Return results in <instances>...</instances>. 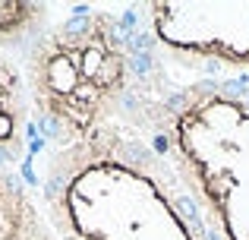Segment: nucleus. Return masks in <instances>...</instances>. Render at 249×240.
Instances as JSON below:
<instances>
[{
  "instance_id": "obj_3",
  "label": "nucleus",
  "mask_w": 249,
  "mask_h": 240,
  "mask_svg": "<svg viewBox=\"0 0 249 240\" xmlns=\"http://www.w3.org/2000/svg\"><path fill=\"white\" fill-rule=\"evenodd\" d=\"M35 136L25 73L0 51V240H60L38 193Z\"/></svg>"
},
{
  "instance_id": "obj_4",
  "label": "nucleus",
  "mask_w": 249,
  "mask_h": 240,
  "mask_svg": "<svg viewBox=\"0 0 249 240\" xmlns=\"http://www.w3.org/2000/svg\"><path fill=\"white\" fill-rule=\"evenodd\" d=\"M139 10L136 25L170 60L249 79V3H152Z\"/></svg>"
},
{
  "instance_id": "obj_1",
  "label": "nucleus",
  "mask_w": 249,
  "mask_h": 240,
  "mask_svg": "<svg viewBox=\"0 0 249 240\" xmlns=\"http://www.w3.org/2000/svg\"><path fill=\"white\" fill-rule=\"evenodd\" d=\"M148 38L82 6L25 48L35 180L60 240H214L145 105Z\"/></svg>"
},
{
  "instance_id": "obj_2",
  "label": "nucleus",
  "mask_w": 249,
  "mask_h": 240,
  "mask_svg": "<svg viewBox=\"0 0 249 240\" xmlns=\"http://www.w3.org/2000/svg\"><path fill=\"white\" fill-rule=\"evenodd\" d=\"M145 105L214 240H249V79L202 73L174 82L152 57Z\"/></svg>"
},
{
  "instance_id": "obj_5",
  "label": "nucleus",
  "mask_w": 249,
  "mask_h": 240,
  "mask_svg": "<svg viewBox=\"0 0 249 240\" xmlns=\"http://www.w3.org/2000/svg\"><path fill=\"white\" fill-rule=\"evenodd\" d=\"M54 6L29 0H0V48H29L51 29Z\"/></svg>"
}]
</instances>
